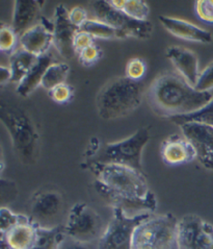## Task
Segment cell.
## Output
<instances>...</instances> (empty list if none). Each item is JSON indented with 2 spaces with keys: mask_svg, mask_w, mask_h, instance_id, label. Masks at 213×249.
<instances>
[{
  "mask_svg": "<svg viewBox=\"0 0 213 249\" xmlns=\"http://www.w3.org/2000/svg\"><path fill=\"white\" fill-rule=\"evenodd\" d=\"M63 230L65 236L83 243H98L104 231L99 214L84 202L71 208Z\"/></svg>",
  "mask_w": 213,
  "mask_h": 249,
  "instance_id": "cell-8",
  "label": "cell"
},
{
  "mask_svg": "<svg viewBox=\"0 0 213 249\" xmlns=\"http://www.w3.org/2000/svg\"><path fill=\"white\" fill-rule=\"evenodd\" d=\"M0 121L9 133L15 155L23 164H34L39 158L40 136L31 116L20 107L1 102Z\"/></svg>",
  "mask_w": 213,
  "mask_h": 249,
  "instance_id": "cell-3",
  "label": "cell"
},
{
  "mask_svg": "<svg viewBox=\"0 0 213 249\" xmlns=\"http://www.w3.org/2000/svg\"><path fill=\"white\" fill-rule=\"evenodd\" d=\"M95 178V189L113 209L129 215L154 213L157 199L149 187L144 171L128 166L103 164L91 160L82 164Z\"/></svg>",
  "mask_w": 213,
  "mask_h": 249,
  "instance_id": "cell-1",
  "label": "cell"
},
{
  "mask_svg": "<svg viewBox=\"0 0 213 249\" xmlns=\"http://www.w3.org/2000/svg\"><path fill=\"white\" fill-rule=\"evenodd\" d=\"M79 31L89 34L94 39L121 40V36L115 28L97 19H89Z\"/></svg>",
  "mask_w": 213,
  "mask_h": 249,
  "instance_id": "cell-23",
  "label": "cell"
},
{
  "mask_svg": "<svg viewBox=\"0 0 213 249\" xmlns=\"http://www.w3.org/2000/svg\"><path fill=\"white\" fill-rule=\"evenodd\" d=\"M70 67L66 63H54L46 71L42 80V87L47 91H51L55 87L65 84L68 78Z\"/></svg>",
  "mask_w": 213,
  "mask_h": 249,
  "instance_id": "cell-24",
  "label": "cell"
},
{
  "mask_svg": "<svg viewBox=\"0 0 213 249\" xmlns=\"http://www.w3.org/2000/svg\"><path fill=\"white\" fill-rule=\"evenodd\" d=\"M170 120L173 123L177 124L178 126H181L182 124L189 122H197L206 124V125H210L213 127V100L210 101L207 106L201 108L200 111L184 116L174 117V118H171Z\"/></svg>",
  "mask_w": 213,
  "mask_h": 249,
  "instance_id": "cell-25",
  "label": "cell"
},
{
  "mask_svg": "<svg viewBox=\"0 0 213 249\" xmlns=\"http://www.w3.org/2000/svg\"><path fill=\"white\" fill-rule=\"evenodd\" d=\"M150 139L151 135L148 127L138 128L133 135L126 139L101 146L97 157L92 160L103 164L128 166L133 169L144 171L142 165L143 151Z\"/></svg>",
  "mask_w": 213,
  "mask_h": 249,
  "instance_id": "cell-6",
  "label": "cell"
},
{
  "mask_svg": "<svg viewBox=\"0 0 213 249\" xmlns=\"http://www.w3.org/2000/svg\"><path fill=\"white\" fill-rule=\"evenodd\" d=\"M147 65L144 60L139 57H133L127 63L126 75L133 82H141L142 78L146 75Z\"/></svg>",
  "mask_w": 213,
  "mask_h": 249,
  "instance_id": "cell-28",
  "label": "cell"
},
{
  "mask_svg": "<svg viewBox=\"0 0 213 249\" xmlns=\"http://www.w3.org/2000/svg\"><path fill=\"white\" fill-rule=\"evenodd\" d=\"M92 9L96 17L95 19L115 28L121 36V40L127 38L147 40L152 35L153 24L151 21H139L131 18L122 11L115 10L108 0L93 1Z\"/></svg>",
  "mask_w": 213,
  "mask_h": 249,
  "instance_id": "cell-9",
  "label": "cell"
},
{
  "mask_svg": "<svg viewBox=\"0 0 213 249\" xmlns=\"http://www.w3.org/2000/svg\"><path fill=\"white\" fill-rule=\"evenodd\" d=\"M179 249H213V225L195 214L185 215L178 221Z\"/></svg>",
  "mask_w": 213,
  "mask_h": 249,
  "instance_id": "cell-11",
  "label": "cell"
},
{
  "mask_svg": "<svg viewBox=\"0 0 213 249\" xmlns=\"http://www.w3.org/2000/svg\"><path fill=\"white\" fill-rule=\"evenodd\" d=\"M152 213L129 215L121 209H113V218L98 241V249H132L134 231L137 226Z\"/></svg>",
  "mask_w": 213,
  "mask_h": 249,
  "instance_id": "cell-7",
  "label": "cell"
},
{
  "mask_svg": "<svg viewBox=\"0 0 213 249\" xmlns=\"http://www.w3.org/2000/svg\"><path fill=\"white\" fill-rule=\"evenodd\" d=\"M28 216L15 214L11 210L2 207L1 210H0V231H1V233L11 230L20 222L26 220Z\"/></svg>",
  "mask_w": 213,
  "mask_h": 249,
  "instance_id": "cell-27",
  "label": "cell"
},
{
  "mask_svg": "<svg viewBox=\"0 0 213 249\" xmlns=\"http://www.w3.org/2000/svg\"><path fill=\"white\" fill-rule=\"evenodd\" d=\"M178 219L173 214L152 215L137 226L132 249H179Z\"/></svg>",
  "mask_w": 213,
  "mask_h": 249,
  "instance_id": "cell-5",
  "label": "cell"
},
{
  "mask_svg": "<svg viewBox=\"0 0 213 249\" xmlns=\"http://www.w3.org/2000/svg\"><path fill=\"white\" fill-rule=\"evenodd\" d=\"M195 89L199 92H210L213 90V60L201 73Z\"/></svg>",
  "mask_w": 213,
  "mask_h": 249,
  "instance_id": "cell-31",
  "label": "cell"
},
{
  "mask_svg": "<svg viewBox=\"0 0 213 249\" xmlns=\"http://www.w3.org/2000/svg\"><path fill=\"white\" fill-rule=\"evenodd\" d=\"M94 41H95V39L89 34L82 32V31H78L74 36V41H73V48H74L75 54L77 55L85 48L93 45V44H95Z\"/></svg>",
  "mask_w": 213,
  "mask_h": 249,
  "instance_id": "cell-34",
  "label": "cell"
},
{
  "mask_svg": "<svg viewBox=\"0 0 213 249\" xmlns=\"http://www.w3.org/2000/svg\"><path fill=\"white\" fill-rule=\"evenodd\" d=\"M197 16L205 23L213 24V0H199L196 2Z\"/></svg>",
  "mask_w": 213,
  "mask_h": 249,
  "instance_id": "cell-32",
  "label": "cell"
},
{
  "mask_svg": "<svg viewBox=\"0 0 213 249\" xmlns=\"http://www.w3.org/2000/svg\"><path fill=\"white\" fill-rule=\"evenodd\" d=\"M20 48L33 55L40 56L49 53L53 45V34L44 27L41 23H36L27 32L20 36Z\"/></svg>",
  "mask_w": 213,
  "mask_h": 249,
  "instance_id": "cell-19",
  "label": "cell"
},
{
  "mask_svg": "<svg viewBox=\"0 0 213 249\" xmlns=\"http://www.w3.org/2000/svg\"><path fill=\"white\" fill-rule=\"evenodd\" d=\"M69 19L71 23L78 29L82 28L85 22L89 20L86 11L82 6H75L69 11Z\"/></svg>",
  "mask_w": 213,
  "mask_h": 249,
  "instance_id": "cell-35",
  "label": "cell"
},
{
  "mask_svg": "<svg viewBox=\"0 0 213 249\" xmlns=\"http://www.w3.org/2000/svg\"><path fill=\"white\" fill-rule=\"evenodd\" d=\"M159 21L168 33L178 39L202 44H209L213 41V36L210 32L186 20L160 16Z\"/></svg>",
  "mask_w": 213,
  "mask_h": 249,
  "instance_id": "cell-17",
  "label": "cell"
},
{
  "mask_svg": "<svg viewBox=\"0 0 213 249\" xmlns=\"http://www.w3.org/2000/svg\"><path fill=\"white\" fill-rule=\"evenodd\" d=\"M100 148H101V143L99 141V139L92 138L89 143V146H87V148L85 150L84 157L87 159V160H92L93 159L97 157V155L100 151Z\"/></svg>",
  "mask_w": 213,
  "mask_h": 249,
  "instance_id": "cell-36",
  "label": "cell"
},
{
  "mask_svg": "<svg viewBox=\"0 0 213 249\" xmlns=\"http://www.w3.org/2000/svg\"><path fill=\"white\" fill-rule=\"evenodd\" d=\"M40 228L31 218L1 233V249H33L38 243Z\"/></svg>",
  "mask_w": 213,
  "mask_h": 249,
  "instance_id": "cell-16",
  "label": "cell"
},
{
  "mask_svg": "<svg viewBox=\"0 0 213 249\" xmlns=\"http://www.w3.org/2000/svg\"><path fill=\"white\" fill-rule=\"evenodd\" d=\"M12 80V73L10 67H5V66H1L0 67V85L3 87L7 83H11Z\"/></svg>",
  "mask_w": 213,
  "mask_h": 249,
  "instance_id": "cell-37",
  "label": "cell"
},
{
  "mask_svg": "<svg viewBox=\"0 0 213 249\" xmlns=\"http://www.w3.org/2000/svg\"><path fill=\"white\" fill-rule=\"evenodd\" d=\"M65 202L60 192L54 190L36 192L29 206L31 221L41 229H55L63 226L60 218L64 214Z\"/></svg>",
  "mask_w": 213,
  "mask_h": 249,
  "instance_id": "cell-10",
  "label": "cell"
},
{
  "mask_svg": "<svg viewBox=\"0 0 213 249\" xmlns=\"http://www.w3.org/2000/svg\"><path fill=\"white\" fill-rule=\"evenodd\" d=\"M179 127L195 148L197 160L205 169L213 171V127L197 122L182 124Z\"/></svg>",
  "mask_w": 213,
  "mask_h": 249,
  "instance_id": "cell-12",
  "label": "cell"
},
{
  "mask_svg": "<svg viewBox=\"0 0 213 249\" xmlns=\"http://www.w3.org/2000/svg\"><path fill=\"white\" fill-rule=\"evenodd\" d=\"M213 100L211 92H199L176 71L161 73L148 91L152 111L159 117L174 118L200 111Z\"/></svg>",
  "mask_w": 213,
  "mask_h": 249,
  "instance_id": "cell-2",
  "label": "cell"
},
{
  "mask_svg": "<svg viewBox=\"0 0 213 249\" xmlns=\"http://www.w3.org/2000/svg\"><path fill=\"white\" fill-rule=\"evenodd\" d=\"M102 55H103V53H102L101 48L98 47L96 44H93V45L85 48L82 53H78L77 57L79 63L82 66L90 67V66L96 64L102 57Z\"/></svg>",
  "mask_w": 213,
  "mask_h": 249,
  "instance_id": "cell-30",
  "label": "cell"
},
{
  "mask_svg": "<svg viewBox=\"0 0 213 249\" xmlns=\"http://www.w3.org/2000/svg\"><path fill=\"white\" fill-rule=\"evenodd\" d=\"M74 88L70 86L69 84L65 83L49 91V96L54 102H56V104L64 105L72 100V98L74 97Z\"/></svg>",
  "mask_w": 213,
  "mask_h": 249,
  "instance_id": "cell-29",
  "label": "cell"
},
{
  "mask_svg": "<svg viewBox=\"0 0 213 249\" xmlns=\"http://www.w3.org/2000/svg\"><path fill=\"white\" fill-rule=\"evenodd\" d=\"M55 58L52 53H47L43 55L38 56L33 67L27 73L23 80L17 86V93L21 97H28L36 88L42 86V80L45 75L46 71L51 65H53Z\"/></svg>",
  "mask_w": 213,
  "mask_h": 249,
  "instance_id": "cell-20",
  "label": "cell"
},
{
  "mask_svg": "<svg viewBox=\"0 0 213 249\" xmlns=\"http://www.w3.org/2000/svg\"><path fill=\"white\" fill-rule=\"evenodd\" d=\"M144 97V85L127 76L110 79L101 88L96 106L100 118L115 120L133 113L141 106Z\"/></svg>",
  "mask_w": 213,
  "mask_h": 249,
  "instance_id": "cell-4",
  "label": "cell"
},
{
  "mask_svg": "<svg viewBox=\"0 0 213 249\" xmlns=\"http://www.w3.org/2000/svg\"><path fill=\"white\" fill-rule=\"evenodd\" d=\"M164 163L168 166H180L197 160L195 148L183 135L174 134L164 139L160 147Z\"/></svg>",
  "mask_w": 213,
  "mask_h": 249,
  "instance_id": "cell-14",
  "label": "cell"
},
{
  "mask_svg": "<svg viewBox=\"0 0 213 249\" xmlns=\"http://www.w3.org/2000/svg\"><path fill=\"white\" fill-rule=\"evenodd\" d=\"M55 249H98L97 243L79 242L70 237L64 236Z\"/></svg>",
  "mask_w": 213,
  "mask_h": 249,
  "instance_id": "cell-33",
  "label": "cell"
},
{
  "mask_svg": "<svg viewBox=\"0 0 213 249\" xmlns=\"http://www.w3.org/2000/svg\"><path fill=\"white\" fill-rule=\"evenodd\" d=\"M44 2L35 0H17L14 2L12 27L20 38V36L32 28L40 16V10Z\"/></svg>",
  "mask_w": 213,
  "mask_h": 249,
  "instance_id": "cell-18",
  "label": "cell"
},
{
  "mask_svg": "<svg viewBox=\"0 0 213 249\" xmlns=\"http://www.w3.org/2000/svg\"><path fill=\"white\" fill-rule=\"evenodd\" d=\"M19 36L15 33L13 27L2 23L0 26V50L3 53L11 55L17 50Z\"/></svg>",
  "mask_w": 213,
  "mask_h": 249,
  "instance_id": "cell-26",
  "label": "cell"
},
{
  "mask_svg": "<svg viewBox=\"0 0 213 249\" xmlns=\"http://www.w3.org/2000/svg\"><path fill=\"white\" fill-rule=\"evenodd\" d=\"M38 56L27 53L24 49H17L10 55V69L12 73L11 83L20 84L27 73L33 67Z\"/></svg>",
  "mask_w": 213,
  "mask_h": 249,
  "instance_id": "cell-21",
  "label": "cell"
},
{
  "mask_svg": "<svg viewBox=\"0 0 213 249\" xmlns=\"http://www.w3.org/2000/svg\"><path fill=\"white\" fill-rule=\"evenodd\" d=\"M53 22V46L62 57L66 60H71L76 55L73 48V41L79 29L71 23L69 11L63 4L56 6Z\"/></svg>",
  "mask_w": 213,
  "mask_h": 249,
  "instance_id": "cell-13",
  "label": "cell"
},
{
  "mask_svg": "<svg viewBox=\"0 0 213 249\" xmlns=\"http://www.w3.org/2000/svg\"><path fill=\"white\" fill-rule=\"evenodd\" d=\"M115 10L122 11L127 16L139 21H147L150 14V6L144 0H108Z\"/></svg>",
  "mask_w": 213,
  "mask_h": 249,
  "instance_id": "cell-22",
  "label": "cell"
},
{
  "mask_svg": "<svg viewBox=\"0 0 213 249\" xmlns=\"http://www.w3.org/2000/svg\"><path fill=\"white\" fill-rule=\"evenodd\" d=\"M166 57L173 64L175 71L195 88L201 72L199 58L194 51L182 46H171L166 50Z\"/></svg>",
  "mask_w": 213,
  "mask_h": 249,
  "instance_id": "cell-15",
  "label": "cell"
}]
</instances>
